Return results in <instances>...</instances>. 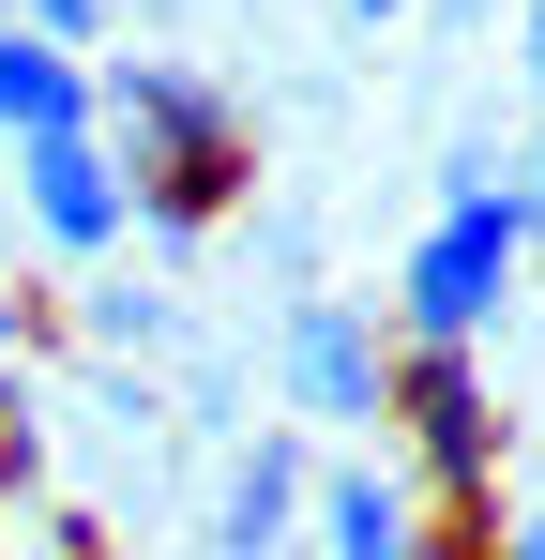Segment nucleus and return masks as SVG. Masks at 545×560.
<instances>
[{
	"instance_id": "nucleus-1",
	"label": "nucleus",
	"mask_w": 545,
	"mask_h": 560,
	"mask_svg": "<svg viewBox=\"0 0 545 560\" xmlns=\"http://www.w3.org/2000/svg\"><path fill=\"white\" fill-rule=\"evenodd\" d=\"M91 137L121 152V183H137V243H197V212L212 197H243V106L212 92V77H182V61H106L91 77Z\"/></svg>"
},
{
	"instance_id": "nucleus-2",
	"label": "nucleus",
	"mask_w": 545,
	"mask_h": 560,
	"mask_svg": "<svg viewBox=\"0 0 545 560\" xmlns=\"http://www.w3.org/2000/svg\"><path fill=\"white\" fill-rule=\"evenodd\" d=\"M515 258H531V197H440V228L394 258V334L409 349H469L500 303H515Z\"/></svg>"
},
{
	"instance_id": "nucleus-3",
	"label": "nucleus",
	"mask_w": 545,
	"mask_h": 560,
	"mask_svg": "<svg viewBox=\"0 0 545 560\" xmlns=\"http://www.w3.org/2000/svg\"><path fill=\"white\" fill-rule=\"evenodd\" d=\"M394 334L363 318L349 288H303V303H272V378H288V409L303 424H394Z\"/></svg>"
},
{
	"instance_id": "nucleus-4",
	"label": "nucleus",
	"mask_w": 545,
	"mask_h": 560,
	"mask_svg": "<svg viewBox=\"0 0 545 560\" xmlns=\"http://www.w3.org/2000/svg\"><path fill=\"white\" fill-rule=\"evenodd\" d=\"M394 424H409V455H425V485H440L454 515L500 500V409H485L469 349H409V364H394Z\"/></svg>"
},
{
	"instance_id": "nucleus-5",
	"label": "nucleus",
	"mask_w": 545,
	"mask_h": 560,
	"mask_svg": "<svg viewBox=\"0 0 545 560\" xmlns=\"http://www.w3.org/2000/svg\"><path fill=\"white\" fill-rule=\"evenodd\" d=\"M0 183L31 197V228H46L61 258H106V243L137 228V183H121V152H106V137H31Z\"/></svg>"
},
{
	"instance_id": "nucleus-6",
	"label": "nucleus",
	"mask_w": 545,
	"mask_h": 560,
	"mask_svg": "<svg viewBox=\"0 0 545 560\" xmlns=\"http://www.w3.org/2000/svg\"><path fill=\"white\" fill-rule=\"evenodd\" d=\"M303 515H318L303 440H243V455H228V485H212V560H272Z\"/></svg>"
},
{
	"instance_id": "nucleus-7",
	"label": "nucleus",
	"mask_w": 545,
	"mask_h": 560,
	"mask_svg": "<svg viewBox=\"0 0 545 560\" xmlns=\"http://www.w3.org/2000/svg\"><path fill=\"white\" fill-rule=\"evenodd\" d=\"M0 137H15V152H31V137H91V61L77 46L0 31Z\"/></svg>"
},
{
	"instance_id": "nucleus-8",
	"label": "nucleus",
	"mask_w": 545,
	"mask_h": 560,
	"mask_svg": "<svg viewBox=\"0 0 545 560\" xmlns=\"http://www.w3.org/2000/svg\"><path fill=\"white\" fill-rule=\"evenodd\" d=\"M318 546L334 560H425V515H409L379 469H318Z\"/></svg>"
},
{
	"instance_id": "nucleus-9",
	"label": "nucleus",
	"mask_w": 545,
	"mask_h": 560,
	"mask_svg": "<svg viewBox=\"0 0 545 560\" xmlns=\"http://www.w3.org/2000/svg\"><path fill=\"white\" fill-rule=\"evenodd\" d=\"M77 334H91V349H182V303H167V288L91 273V288H77Z\"/></svg>"
},
{
	"instance_id": "nucleus-10",
	"label": "nucleus",
	"mask_w": 545,
	"mask_h": 560,
	"mask_svg": "<svg viewBox=\"0 0 545 560\" xmlns=\"http://www.w3.org/2000/svg\"><path fill=\"white\" fill-rule=\"evenodd\" d=\"M0 485H15V500L46 485V409H31V378H0Z\"/></svg>"
},
{
	"instance_id": "nucleus-11",
	"label": "nucleus",
	"mask_w": 545,
	"mask_h": 560,
	"mask_svg": "<svg viewBox=\"0 0 545 560\" xmlns=\"http://www.w3.org/2000/svg\"><path fill=\"white\" fill-rule=\"evenodd\" d=\"M258 273L288 288V303H303V288H318V228H303V212H288V197H272V212H258Z\"/></svg>"
},
{
	"instance_id": "nucleus-12",
	"label": "nucleus",
	"mask_w": 545,
	"mask_h": 560,
	"mask_svg": "<svg viewBox=\"0 0 545 560\" xmlns=\"http://www.w3.org/2000/svg\"><path fill=\"white\" fill-rule=\"evenodd\" d=\"M0 31H31V46H106V0H0Z\"/></svg>"
},
{
	"instance_id": "nucleus-13",
	"label": "nucleus",
	"mask_w": 545,
	"mask_h": 560,
	"mask_svg": "<svg viewBox=\"0 0 545 560\" xmlns=\"http://www.w3.org/2000/svg\"><path fill=\"white\" fill-rule=\"evenodd\" d=\"M500 560H545V500H531V515H515V530H500Z\"/></svg>"
},
{
	"instance_id": "nucleus-14",
	"label": "nucleus",
	"mask_w": 545,
	"mask_h": 560,
	"mask_svg": "<svg viewBox=\"0 0 545 560\" xmlns=\"http://www.w3.org/2000/svg\"><path fill=\"white\" fill-rule=\"evenodd\" d=\"M515 61H531V92H545V0H531V46H515Z\"/></svg>"
},
{
	"instance_id": "nucleus-15",
	"label": "nucleus",
	"mask_w": 545,
	"mask_h": 560,
	"mask_svg": "<svg viewBox=\"0 0 545 560\" xmlns=\"http://www.w3.org/2000/svg\"><path fill=\"white\" fill-rule=\"evenodd\" d=\"M515 197H531V243H545V152H531V183H515Z\"/></svg>"
},
{
	"instance_id": "nucleus-16",
	"label": "nucleus",
	"mask_w": 545,
	"mask_h": 560,
	"mask_svg": "<svg viewBox=\"0 0 545 560\" xmlns=\"http://www.w3.org/2000/svg\"><path fill=\"white\" fill-rule=\"evenodd\" d=\"M349 15H363V31H379V15H409V0H349Z\"/></svg>"
},
{
	"instance_id": "nucleus-17",
	"label": "nucleus",
	"mask_w": 545,
	"mask_h": 560,
	"mask_svg": "<svg viewBox=\"0 0 545 560\" xmlns=\"http://www.w3.org/2000/svg\"><path fill=\"white\" fill-rule=\"evenodd\" d=\"M0 349H15V288H0Z\"/></svg>"
},
{
	"instance_id": "nucleus-18",
	"label": "nucleus",
	"mask_w": 545,
	"mask_h": 560,
	"mask_svg": "<svg viewBox=\"0 0 545 560\" xmlns=\"http://www.w3.org/2000/svg\"><path fill=\"white\" fill-rule=\"evenodd\" d=\"M137 15H182V0H137Z\"/></svg>"
}]
</instances>
